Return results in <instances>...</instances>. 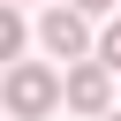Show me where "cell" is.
I'll use <instances>...</instances> for the list:
<instances>
[{"mask_svg": "<svg viewBox=\"0 0 121 121\" xmlns=\"http://www.w3.org/2000/svg\"><path fill=\"white\" fill-rule=\"evenodd\" d=\"M60 98H68V76L60 68H45V60H15L8 68V113L15 121H45Z\"/></svg>", "mask_w": 121, "mask_h": 121, "instance_id": "obj_1", "label": "cell"}, {"mask_svg": "<svg viewBox=\"0 0 121 121\" xmlns=\"http://www.w3.org/2000/svg\"><path fill=\"white\" fill-rule=\"evenodd\" d=\"M38 45H45L53 60H98V38H91V15H83V8H53V15L38 23Z\"/></svg>", "mask_w": 121, "mask_h": 121, "instance_id": "obj_2", "label": "cell"}, {"mask_svg": "<svg viewBox=\"0 0 121 121\" xmlns=\"http://www.w3.org/2000/svg\"><path fill=\"white\" fill-rule=\"evenodd\" d=\"M68 106H76L83 121H106V113H113V68H106V60H76V68H68Z\"/></svg>", "mask_w": 121, "mask_h": 121, "instance_id": "obj_3", "label": "cell"}, {"mask_svg": "<svg viewBox=\"0 0 121 121\" xmlns=\"http://www.w3.org/2000/svg\"><path fill=\"white\" fill-rule=\"evenodd\" d=\"M23 45H30V23H23V8L8 0V15H0V60H23Z\"/></svg>", "mask_w": 121, "mask_h": 121, "instance_id": "obj_4", "label": "cell"}, {"mask_svg": "<svg viewBox=\"0 0 121 121\" xmlns=\"http://www.w3.org/2000/svg\"><path fill=\"white\" fill-rule=\"evenodd\" d=\"M98 60H106V68H121V15L98 30Z\"/></svg>", "mask_w": 121, "mask_h": 121, "instance_id": "obj_5", "label": "cell"}, {"mask_svg": "<svg viewBox=\"0 0 121 121\" xmlns=\"http://www.w3.org/2000/svg\"><path fill=\"white\" fill-rule=\"evenodd\" d=\"M68 8H83V15H106V8H113V0H68Z\"/></svg>", "mask_w": 121, "mask_h": 121, "instance_id": "obj_6", "label": "cell"}, {"mask_svg": "<svg viewBox=\"0 0 121 121\" xmlns=\"http://www.w3.org/2000/svg\"><path fill=\"white\" fill-rule=\"evenodd\" d=\"M106 121H121V113H106Z\"/></svg>", "mask_w": 121, "mask_h": 121, "instance_id": "obj_7", "label": "cell"}, {"mask_svg": "<svg viewBox=\"0 0 121 121\" xmlns=\"http://www.w3.org/2000/svg\"><path fill=\"white\" fill-rule=\"evenodd\" d=\"M15 8H23V0H15Z\"/></svg>", "mask_w": 121, "mask_h": 121, "instance_id": "obj_8", "label": "cell"}]
</instances>
